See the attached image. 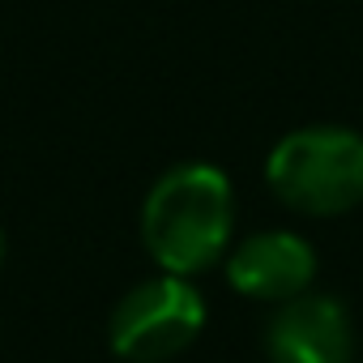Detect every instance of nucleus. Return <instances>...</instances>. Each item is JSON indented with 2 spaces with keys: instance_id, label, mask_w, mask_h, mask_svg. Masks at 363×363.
<instances>
[{
  "instance_id": "nucleus-1",
  "label": "nucleus",
  "mask_w": 363,
  "mask_h": 363,
  "mask_svg": "<svg viewBox=\"0 0 363 363\" xmlns=\"http://www.w3.org/2000/svg\"><path fill=\"white\" fill-rule=\"evenodd\" d=\"M235 227L231 179L210 162H179L154 179L141 206V240L162 274H201L210 269Z\"/></svg>"
},
{
  "instance_id": "nucleus-2",
  "label": "nucleus",
  "mask_w": 363,
  "mask_h": 363,
  "mask_svg": "<svg viewBox=\"0 0 363 363\" xmlns=\"http://www.w3.org/2000/svg\"><path fill=\"white\" fill-rule=\"evenodd\" d=\"M265 179L274 197L299 214H346L363 201V137L333 124L295 128L269 150Z\"/></svg>"
},
{
  "instance_id": "nucleus-3",
  "label": "nucleus",
  "mask_w": 363,
  "mask_h": 363,
  "mask_svg": "<svg viewBox=\"0 0 363 363\" xmlns=\"http://www.w3.org/2000/svg\"><path fill=\"white\" fill-rule=\"evenodd\" d=\"M206 329V299L184 274H158L133 286L107 325L111 350L124 363H167L184 354Z\"/></svg>"
},
{
  "instance_id": "nucleus-4",
  "label": "nucleus",
  "mask_w": 363,
  "mask_h": 363,
  "mask_svg": "<svg viewBox=\"0 0 363 363\" xmlns=\"http://www.w3.org/2000/svg\"><path fill=\"white\" fill-rule=\"evenodd\" d=\"M269 363H350L354 325L333 295H295L286 299L265 329Z\"/></svg>"
},
{
  "instance_id": "nucleus-5",
  "label": "nucleus",
  "mask_w": 363,
  "mask_h": 363,
  "mask_svg": "<svg viewBox=\"0 0 363 363\" xmlns=\"http://www.w3.org/2000/svg\"><path fill=\"white\" fill-rule=\"evenodd\" d=\"M312 278H316V252L295 231L248 235L227 261V282L240 295L265 299V303H286V299L303 295L312 286Z\"/></svg>"
},
{
  "instance_id": "nucleus-6",
  "label": "nucleus",
  "mask_w": 363,
  "mask_h": 363,
  "mask_svg": "<svg viewBox=\"0 0 363 363\" xmlns=\"http://www.w3.org/2000/svg\"><path fill=\"white\" fill-rule=\"evenodd\" d=\"M0 265H5V227H0Z\"/></svg>"
}]
</instances>
